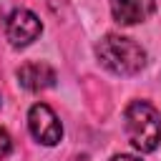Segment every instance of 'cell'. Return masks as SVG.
<instances>
[{
    "instance_id": "6",
    "label": "cell",
    "mask_w": 161,
    "mask_h": 161,
    "mask_svg": "<svg viewBox=\"0 0 161 161\" xmlns=\"http://www.w3.org/2000/svg\"><path fill=\"white\" fill-rule=\"evenodd\" d=\"M156 10V0H111V13L121 25H136Z\"/></svg>"
},
{
    "instance_id": "10",
    "label": "cell",
    "mask_w": 161,
    "mask_h": 161,
    "mask_svg": "<svg viewBox=\"0 0 161 161\" xmlns=\"http://www.w3.org/2000/svg\"><path fill=\"white\" fill-rule=\"evenodd\" d=\"M0 15H3V8H0Z\"/></svg>"
},
{
    "instance_id": "8",
    "label": "cell",
    "mask_w": 161,
    "mask_h": 161,
    "mask_svg": "<svg viewBox=\"0 0 161 161\" xmlns=\"http://www.w3.org/2000/svg\"><path fill=\"white\" fill-rule=\"evenodd\" d=\"M111 161H138V158L136 156H128V153H116Z\"/></svg>"
},
{
    "instance_id": "4",
    "label": "cell",
    "mask_w": 161,
    "mask_h": 161,
    "mask_svg": "<svg viewBox=\"0 0 161 161\" xmlns=\"http://www.w3.org/2000/svg\"><path fill=\"white\" fill-rule=\"evenodd\" d=\"M40 30H43V25H40L38 15L30 13V10H25V8L13 10L10 18H8V23H5V35H8V40H10L13 48L30 45L40 35Z\"/></svg>"
},
{
    "instance_id": "9",
    "label": "cell",
    "mask_w": 161,
    "mask_h": 161,
    "mask_svg": "<svg viewBox=\"0 0 161 161\" xmlns=\"http://www.w3.org/2000/svg\"><path fill=\"white\" fill-rule=\"evenodd\" d=\"M45 3H48V5H53V8L58 5V0H45Z\"/></svg>"
},
{
    "instance_id": "3",
    "label": "cell",
    "mask_w": 161,
    "mask_h": 161,
    "mask_svg": "<svg viewBox=\"0 0 161 161\" xmlns=\"http://www.w3.org/2000/svg\"><path fill=\"white\" fill-rule=\"evenodd\" d=\"M28 128L35 136V141H40L43 146H55L63 138V126L45 103H35L28 111Z\"/></svg>"
},
{
    "instance_id": "7",
    "label": "cell",
    "mask_w": 161,
    "mask_h": 161,
    "mask_svg": "<svg viewBox=\"0 0 161 161\" xmlns=\"http://www.w3.org/2000/svg\"><path fill=\"white\" fill-rule=\"evenodd\" d=\"M10 151H13V141H10L8 131H5V128H0V158H5Z\"/></svg>"
},
{
    "instance_id": "2",
    "label": "cell",
    "mask_w": 161,
    "mask_h": 161,
    "mask_svg": "<svg viewBox=\"0 0 161 161\" xmlns=\"http://www.w3.org/2000/svg\"><path fill=\"white\" fill-rule=\"evenodd\" d=\"M96 55L103 68H108L116 75H133L146 65V50L123 35H106L96 45Z\"/></svg>"
},
{
    "instance_id": "5",
    "label": "cell",
    "mask_w": 161,
    "mask_h": 161,
    "mask_svg": "<svg viewBox=\"0 0 161 161\" xmlns=\"http://www.w3.org/2000/svg\"><path fill=\"white\" fill-rule=\"evenodd\" d=\"M18 83L25 91H45V88H50L55 83V70L48 63L30 60V63L18 68Z\"/></svg>"
},
{
    "instance_id": "1",
    "label": "cell",
    "mask_w": 161,
    "mask_h": 161,
    "mask_svg": "<svg viewBox=\"0 0 161 161\" xmlns=\"http://www.w3.org/2000/svg\"><path fill=\"white\" fill-rule=\"evenodd\" d=\"M123 131L136 151L148 153L161 143V113L146 101H133L123 113Z\"/></svg>"
}]
</instances>
